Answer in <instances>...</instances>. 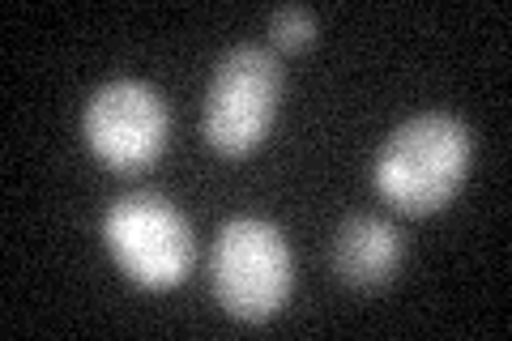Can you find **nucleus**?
<instances>
[{"label": "nucleus", "instance_id": "2", "mask_svg": "<svg viewBox=\"0 0 512 341\" xmlns=\"http://www.w3.org/2000/svg\"><path fill=\"white\" fill-rule=\"evenodd\" d=\"M210 286L231 320L265 324L282 312L295 286V256L282 231L265 218L239 214L222 222L210 252Z\"/></svg>", "mask_w": 512, "mask_h": 341}, {"label": "nucleus", "instance_id": "6", "mask_svg": "<svg viewBox=\"0 0 512 341\" xmlns=\"http://www.w3.org/2000/svg\"><path fill=\"white\" fill-rule=\"evenodd\" d=\"M402 252V231L393 222L355 214L333 235V273L355 290H376L402 269Z\"/></svg>", "mask_w": 512, "mask_h": 341}, {"label": "nucleus", "instance_id": "7", "mask_svg": "<svg viewBox=\"0 0 512 341\" xmlns=\"http://www.w3.org/2000/svg\"><path fill=\"white\" fill-rule=\"evenodd\" d=\"M269 39H274L282 52H303V47H312L316 39V13L312 9H278L274 18H269Z\"/></svg>", "mask_w": 512, "mask_h": 341}, {"label": "nucleus", "instance_id": "1", "mask_svg": "<svg viewBox=\"0 0 512 341\" xmlns=\"http://www.w3.org/2000/svg\"><path fill=\"white\" fill-rule=\"evenodd\" d=\"M474 137L457 116H414L376 154V188L402 214H436L457 197L470 175Z\"/></svg>", "mask_w": 512, "mask_h": 341}, {"label": "nucleus", "instance_id": "4", "mask_svg": "<svg viewBox=\"0 0 512 341\" xmlns=\"http://www.w3.org/2000/svg\"><path fill=\"white\" fill-rule=\"evenodd\" d=\"M103 239L111 261L137 286L171 290L188 278L197 243H192L188 218L158 192H128L111 201L103 218Z\"/></svg>", "mask_w": 512, "mask_h": 341}, {"label": "nucleus", "instance_id": "5", "mask_svg": "<svg viewBox=\"0 0 512 341\" xmlns=\"http://www.w3.org/2000/svg\"><path fill=\"white\" fill-rule=\"evenodd\" d=\"M90 154L111 171H141L167 150L171 111L150 81L116 77L90 94L82 111Z\"/></svg>", "mask_w": 512, "mask_h": 341}, {"label": "nucleus", "instance_id": "3", "mask_svg": "<svg viewBox=\"0 0 512 341\" xmlns=\"http://www.w3.org/2000/svg\"><path fill=\"white\" fill-rule=\"evenodd\" d=\"M282 64L256 43H239L218 60L205 90L201 133L222 158H244L265 141L282 99Z\"/></svg>", "mask_w": 512, "mask_h": 341}]
</instances>
